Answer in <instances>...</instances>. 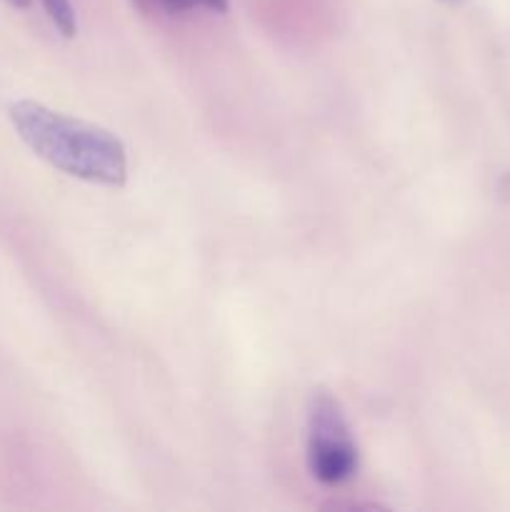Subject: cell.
Wrapping results in <instances>:
<instances>
[{"mask_svg": "<svg viewBox=\"0 0 510 512\" xmlns=\"http://www.w3.org/2000/svg\"><path fill=\"white\" fill-rule=\"evenodd\" d=\"M8 115L20 140L55 170L108 188H120L128 178L125 145L105 128L35 100H18L10 105Z\"/></svg>", "mask_w": 510, "mask_h": 512, "instance_id": "obj_1", "label": "cell"}, {"mask_svg": "<svg viewBox=\"0 0 510 512\" xmlns=\"http://www.w3.org/2000/svg\"><path fill=\"white\" fill-rule=\"evenodd\" d=\"M308 468L323 485H340L358 470V445L338 400L325 390L310 398Z\"/></svg>", "mask_w": 510, "mask_h": 512, "instance_id": "obj_2", "label": "cell"}, {"mask_svg": "<svg viewBox=\"0 0 510 512\" xmlns=\"http://www.w3.org/2000/svg\"><path fill=\"white\" fill-rule=\"evenodd\" d=\"M145 13H163V15H185L195 10H210V13H225L228 0H133Z\"/></svg>", "mask_w": 510, "mask_h": 512, "instance_id": "obj_3", "label": "cell"}, {"mask_svg": "<svg viewBox=\"0 0 510 512\" xmlns=\"http://www.w3.org/2000/svg\"><path fill=\"white\" fill-rule=\"evenodd\" d=\"M40 3H43L48 18L53 20V25L65 38H73L78 33V20H75V10L70 0H40Z\"/></svg>", "mask_w": 510, "mask_h": 512, "instance_id": "obj_4", "label": "cell"}, {"mask_svg": "<svg viewBox=\"0 0 510 512\" xmlns=\"http://www.w3.org/2000/svg\"><path fill=\"white\" fill-rule=\"evenodd\" d=\"M10 5H13V8H28L30 3H33V0H8Z\"/></svg>", "mask_w": 510, "mask_h": 512, "instance_id": "obj_5", "label": "cell"}]
</instances>
